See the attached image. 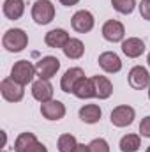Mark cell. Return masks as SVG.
<instances>
[{
    "instance_id": "ffe728a7",
    "label": "cell",
    "mask_w": 150,
    "mask_h": 152,
    "mask_svg": "<svg viewBox=\"0 0 150 152\" xmlns=\"http://www.w3.org/2000/svg\"><path fill=\"white\" fill-rule=\"evenodd\" d=\"M62 51H64V55H66L67 58H71V60H78V58H81L83 53H85V44H83L79 39L71 37L69 41H67V44L62 48Z\"/></svg>"
},
{
    "instance_id": "ba28073f",
    "label": "cell",
    "mask_w": 150,
    "mask_h": 152,
    "mask_svg": "<svg viewBox=\"0 0 150 152\" xmlns=\"http://www.w3.org/2000/svg\"><path fill=\"white\" fill-rule=\"evenodd\" d=\"M41 115L46 120H60L66 115V104L62 101H58V99L41 103Z\"/></svg>"
},
{
    "instance_id": "83f0119b",
    "label": "cell",
    "mask_w": 150,
    "mask_h": 152,
    "mask_svg": "<svg viewBox=\"0 0 150 152\" xmlns=\"http://www.w3.org/2000/svg\"><path fill=\"white\" fill-rule=\"evenodd\" d=\"M28 152H48V149H46V145H44V143L37 142V143H36V145H34Z\"/></svg>"
},
{
    "instance_id": "2e32d148",
    "label": "cell",
    "mask_w": 150,
    "mask_h": 152,
    "mask_svg": "<svg viewBox=\"0 0 150 152\" xmlns=\"http://www.w3.org/2000/svg\"><path fill=\"white\" fill-rule=\"evenodd\" d=\"M69 34L64 30V28H53V30H50L46 36H44V42L50 46V48H64L66 44H67V41H69Z\"/></svg>"
},
{
    "instance_id": "836d02e7",
    "label": "cell",
    "mask_w": 150,
    "mask_h": 152,
    "mask_svg": "<svg viewBox=\"0 0 150 152\" xmlns=\"http://www.w3.org/2000/svg\"><path fill=\"white\" fill-rule=\"evenodd\" d=\"M2 152H5V151H2Z\"/></svg>"
},
{
    "instance_id": "3957f363",
    "label": "cell",
    "mask_w": 150,
    "mask_h": 152,
    "mask_svg": "<svg viewBox=\"0 0 150 152\" xmlns=\"http://www.w3.org/2000/svg\"><path fill=\"white\" fill-rule=\"evenodd\" d=\"M32 20L37 25H48L55 20V5L51 0H36L32 5Z\"/></svg>"
},
{
    "instance_id": "f546056e",
    "label": "cell",
    "mask_w": 150,
    "mask_h": 152,
    "mask_svg": "<svg viewBox=\"0 0 150 152\" xmlns=\"http://www.w3.org/2000/svg\"><path fill=\"white\" fill-rule=\"evenodd\" d=\"M74 152H90V151H88V145H85V143H78V147L74 149Z\"/></svg>"
},
{
    "instance_id": "8992f818",
    "label": "cell",
    "mask_w": 150,
    "mask_h": 152,
    "mask_svg": "<svg viewBox=\"0 0 150 152\" xmlns=\"http://www.w3.org/2000/svg\"><path fill=\"white\" fill-rule=\"evenodd\" d=\"M36 69H37V76L41 80H51L60 69V60L53 55L42 57L36 64Z\"/></svg>"
},
{
    "instance_id": "8fae6325",
    "label": "cell",
    "mask_w": 150,
    "mask_h": 152,
    "mask_svg": "<svg viewBox=\"0 0 150 152\" xmlns=\"http://www.w3.org/2000/svg\"><path fill=\"white\" fill-rule=\"evenodd\" d=\"M99 67L104 71V73H110V75H115L122 69V60L120 57L115 53V51H104L99 55Z\"/></svg>"
},
{
    "instance_id": "7402d4cb",
    "label": "cell",
    "mask_w": 150,
    "mask_h": 152,
    "mask_svg": "<svg viewBox=\"0 0 150 152\" xmlns=\"http://www.w3.org/2000/svg\"><path fill=\"white\" fill-rule=\"evenodd\" d=\"M118 147L122 152H136L141 147V138H140V134H125V136H122Z\"/></svg>"
},
{
    "instance_id": "f1b7e54d",
    "label": "cell",
    "mask_w": 150,
    "mask_h": 152,
    "mask_svg": "<svg viewBox=\"0 0 150 152\" xmlns=\"http://www.w3.org/2000/svg\"><path fill=\"white\" fill-rule=\"evenodd\" d=\"M62 5H66V7H71V5H76L79 0H58Z\"/></svg>"
},
{
    "instance_id": "d4e9b609",
    "label": "cell",
    "mask_w": 150,
    "mask_h": 152,
    "mask_svg": "<svg viewBox=\"0 0 150 152\" xmlns=\"http://www.w3.org/2000/svg\"><path fill=\"white\" fill-rule=\"evenodd\" d=\"M88 151L90 152H110V145L104 138H94L88 143Z\"/></svg>"
},
{
    "instance_id": "d6986e66",
    "label": "cell",
    "mask_w": 150,
    "mask_h": 152,
    "mask_svg": "<svg viewBox=\"0 0 150 152\" xmlns=\"http://www.w3.org/2000/svg\"><path fill=\"white\" fill-rule=\"evenodd\" d=\"M103 117V110L97 104H85L79 108V118L85 124H97Z\"/></svg>"
},
{
    "instance_id": "7a4b0ae2",
    "label": "cell",
    "mask_w": 150,
    "mask_h": 152,
    "mask_svg": "<svg viewBox=\"0 0 150 152\" xmlns=\"http://www.w3.org/2000/svg\"><path fill=\"white\" fill-rule=\"evenodd\" d=\"M34 76H37V69L28 60H18V62H14V66L11 69V78L14 81H18L20 85H23V87L32 83Z\"/></svg>"
},
{
    "instance_id": "484cf974",
    "label": "cell",
    "mask_w": 150,
    "mask_h": 152,
    "mask_svg": "<svg viewBox=\"0 0 150 152\" xmlns=\"http://www.w3.org/2000/svg\"><path fill=\"white\" fill-rule=\"evenodd\" d=\"M140 14L143 20L150 21V0H141L140 4Z\"/></svg>"
},
{
    "instance_id": "5bb4252c",
    "label": "cell",
    "mask_w": 150,
    "mask_h": 152,
    "mask_svg": "<svg viewBox=\"0 0 150 152\" xmlns=\"http://www.w3.org/2000/svg\"><path fill=\"white\" fill-rule=\"evenodd\" d=\"M122 51L129 58H138L145 53V42L140 37H127L122 41Z\"/></svg>"
},
{
    "instance_id": "e0dca14e",
    "label": "cell",
    "mask_w": 150,
    "mask_h": 152,
    "mask_svg": "<svg viewBox=\"0 0 150 152\" xmlns=\"http://www.w3.org/2000/svg\"><path fill=\"white\" fill-rule=\"evenodd\" d=\"M74 94L76 97H79V99H92V97H95V85H94V80L92 78H81L79 81H78V85L74 87Z\"/></svg>"
},
{
    "instance_id": "4316f807",
    "label": "cell",
    "mask_w": 150,
    "mask_h": 152,
    "mask_svg": "<svg viewBox=\"0 0 150 152\" xmlns=\"http://www.w3.org/2000/svg\"><path fill=\"white\" fill-rule=\"evenodd\" d=\"M140 134L145 136V138H150V115L141 120V124H140Z\"/></svg>"
},
{
    "instance_id": "6da1fadb",
    "label": "cell",
    "mask_w": 150,
    "mask_h": 152,
    "mask_svg": "<svg viewBox=\"0 0 150 152\" xmlns=\"http://www.w3.org/2000/svg\"><path fill=\"white\" fill-rule=\"evenodd\" d=\"M2 46L11 53H20L28 46V36L21 28H9L2 37Z\"/></svg>"
},
{
    "instance_id": "4fadbf2b",
    "label": "cell",
    "mask_w": 150,
    "mask_h": 152,
    "mask_svg": "<svg viewBox=\"0 0 150 152\" xmlns=\"http://www.w3.org/2000/svg\"><path fill=\"white\" fill-rule=\"evenodd\" d=\"M32 96L39 103H46L53 99V85L50 83V80H41L32 83Z\"/></svg>"
},
{
    "instance_id": "603a6c76",
    "label": "cell",
    "mask_w": 150,
    "mask_h": 152,
    "mask_svg": "<svg viewBox=\"0 0 150 152\" xmlns=\"http://www.w3.org/2000/svg\"><path fill=\"white\" fill-rule=\"evenodd\" d=\"M58 151L60 152H74V149L78 147V142H76V136L71 133H66V134H60L58 136Z\"/></svg>"
},
{
    "instance_id": "d6a6232c",
    "label": "cell",
    "mask_w": 150,
    "mask_h": 152,
    "mask_svg": "<svg viewBox=\"0 0 150 152\" xmlns=\"http://www.w3.org/2000/svg\"><path fill=\"white\" fill-rule=\"evenodd\" d=\"M147 152H150V147H149V149H147Z\"/></svg>"
},
{
    "instance_id": "1f68e13d",
    "label": "cell",
    "mask_w": 150,
    "mask_h": 152,
    "mask_svg": "<svg viewBox=\"0 0 150 152\" xmlns=\"http://www.w3.org/2000/svg\"><path fill=\"white\" fill-rule=\"evenodd\" d=\"M149 99H150V87H149Z\"/></svg>"
},
{
    "instance_id": "44dd1931",
    "label": "cell",
    "mask_w": 150,
    "mask_h": 152,
    "mask_svg": "<svg viewBox=\"0 0 150 152\" xmlns=\"http://www.w3.org/2000/svg\"><path fill=\"white\" fill-rule=\"evenodd\" d=\"M37 142L34 133H21L14 142V152H28Z\"/></svg>"
},
{
    "instance_id": "5b68a950",
    "label": "cell",
    "mask_w": 150,
    "mask_h": 152,
    "mask_svg": "<svg viewBox=\"0 0 150 152\" xmlns=\"http://www.w3.org/2000/svg\"><path fill=\"white\" fill-rule=\"evenodd\" d=\"M134 117H136V112L133 106L129 104H120L117 108H113L111 115H110V120L115 127H127L134 122Z\"/></svg>"
},
{
    "instance_id": "9c48e42d",
    "label": "cell",
    "mask_w": 150,
    "mask_h": 152,
    "mask_svg": "<svg viewBox=\"0 0 150 152\" xmlns=\"http://www.w3.org/2000/svg\"><path fill=\"white\" fill-rule=\"evenodd\" d=\"M127 76H129V85L134 90H143L150 87V75L143 66H134Z\"/></svg>"
},
{
    "instance_id": "277c9868",
    "label": "cell",
    "mask_w": 150,
    "mask_h": 152,
    "mask_svg": "<svg viewBox=\"0 0 150 152\" xmlns=\"http://www.w3.org/2000/svg\"><path fill=\"white\" fill-rule=\"evenodd\" d=\"M0 92H2V97L5 101H9V103H20L25 97L23 85H20L12 78H4L0 81Z\"/></svg>"
},
{
    "instance_id": "4dcf8cb0",
    "label": "cell",
    "mask_w": 150,
    "mask_h": 152,
    "mask_svg": "<svg viewBox=\"0 0 150 152\" xmlns=\"http://www.w3.org/2000/svg\"><path fill=\"white\" fill-rule=\"evenodd\" d=\"M147 62H149V67H150V53H149V57H147Z\"/></svg>"
},
{
    "instance_id": "9a60e30c",
    "label": "cell",
    "mask_w": 150,
    "mask_h": 152,
    "mask_svg": "<svg viewBox=\"0 0 150 152\" xmlns=\"http://www.w3.org/2000/svg\"><path fill=\"white\" fill-rule=\"evenodd\" d=\"M2 11L7 20H12V21L20 20L25 12V2L23 0H5L2 5Z\"/></svg>"
},
{
    "instance_id": "52a82bcc",
    "label": "cell",
    "mask_w": 150,
    "mask_h": 152,
    "mask_svg": "<svg viewBox=\"0 0 150 152\" xmlns=\"http://www.w3.org/2000/svg\"><path fill=\"white\" fill-rule=\"evenodd\" d=\"M94 23H95L94 14H92L90 11H87V9L76 11L74 14H73V18H71V25H73V28H74L76 32H79V34H87V32H90V30L94 28Z\"/></svg>"
},
{
    "instance_id": "ac0fdd59",
    "label": "cell",
    "mask_w": 150,
    "mask_h": 152,
    "mask_svg": "<svg viewBox=\"0 0 150 152\" xmlns=\"http://www.w3.org/2000/svg\"><path fill=\"white\" fill-rule=\"evenodd\" d=\"M94 80V85H95V97L99 99H108L113 94V83L106 78V76H92Z\"/></svg>"
},
{
    "instance_id": "cb8c5ba5",
    "label": "cell",
    "mask_w": 150,
    "mask_h": 152,
    "mask_svg": "<svg viewBox=\"0 0 150 152\" xmlns=\"http://www.w3.org/2000/svg\"><path fill=\"white\" fill-rule=\"evenodd\" d=\"M111 5L120 14H131L136 7V0H111Z\"/></svg>"
},
{
    "instance_id": "30bf717a",
    "label": "cell",
    "mask_w": 150,
    "mask_h": 152,
    "mask_svg": "<svg viewBox=\"0 0 150 152\" xmlns=\"http://www.w3.org/2000/svg\"><path fill=\"white\" fill-rule=\"evenodd\" d=\"M125 36V28L120 21L117 20H108L103 25V37L106 39L108 42H122Z\"/></svg>"
},
{
    "instance_id": "7c38bea8",
    "label": "cell",
    "mask_w": 150,
    "mask_h": 152,
    "mask_svg": "<svg viewBox=\"0 0 150 152\" xmlns=\"http://www.w3.org/2000/svg\"><path fill=\"white\" fill-rule=\"evenodd\" d=\"M83 76H85V73H83L81 67H71V69H67L64 73V76H62V80H60V88L66 94H73L74 92V87L78 85V81Z\"/></svg>"
}]
</instances>
